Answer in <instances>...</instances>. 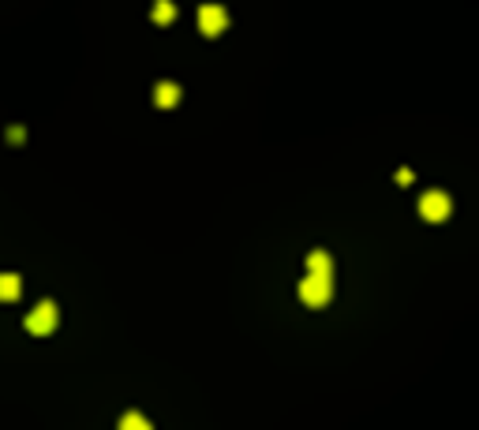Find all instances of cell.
<instances>
[{"mask_svg":"<svg viewBox=\"0 0 479 430\" xmlns=\"http://www.w3.org/2000/svg\"><path fill=\"white\" fill-rule=\"evenodd\" d=\"M300 299L307 307H326L329 299H334V277H315V273H307L300 285Z\"/></svg>","mask_w":479,"mask_h":430,"instance_id":"1","label":"cell"},{"mask_svg":"<svg viewBox=\"0 0 479 430\" xmlns=\"http://www.w3.org/2000/svg\"><path fill=\"white\" fill-rule=\"evenodd\" d=\"M449 214H453V203H449L446 191H427V195L419 198V217L423 221L438 225V221H446Z\"/></svg>","mask_w":479,"mask_h":430,"instance_id":"2","label":"cell"},{"mask_svg":"<svg viewBox=\"0 0 479 430\" xmlns=\"http://www.w3.org/2000/svg\"><path fill=\"white\" fill-rule=\"evenodd\" d=\"M57 322H60V310H57V303H49V299H45V303H38V307L30 310V315H26V329H30L34 337L53 333V329H57Z\"/></svg>","mask_w":479,"mask_h":430,"instance_id":"3","label":"cell"},{"mask_svg":"<svg viewBox=\"0 0 479 430\" xmlns=\"http://www.w3.org/2000/svg\"><path fill=\"white\" fill-rule=\"evenodd\" d=\"M225 26H228V12L221 4H202L199 8V30L206 34V38H217Z\"/></svg>","mask_w":479,"mask_h":430,"instance_id":"4","label":"cell"},{"mask_svg":"<svg viewBox=\"0 0 479 430\" xmlns=\"http://www.w3.org/2000/svg\"><path fill=\"white\" fill-rule=\"evenodd\" d=\"M154 102H158L161 109H177L180 105V86L177 82H161V86L154 90Z\"/></svg>","mask_w":479,"mask_h":430,"instance_id":"5","label":"cell"},{"mask_svg":"<svg viewBox=\"0 0 479 430\" xmlns=\"http://www.w3.org/2000/svg\"><path fill=\"white\" fill-rule=\"evenodd\" d=\"M307 270L315 273V277H334V259H329L326 251H311V259H307Z\"/></svg>","mask_w":479,"mask_h":430,"instance_id":"6","label":"cell"},{"mask_svg":"<svg viewBox=\"0 0 479 430\" xmlns=\"http://www.w3.org/2000/svg\"><path fill=\"white\" fill-rule=\"evenodd\" d=\"M19 292H23V281L15 277V273H0V303L19 299Z\"/></svg>","mask_w":479,"mask_h":430,"instance_id":"7","label":"cell"},{"mask_svg":"<svg viewBox=\"0 0 479 430\" xmlns=\"http://www.w3.org/2000/svg\"><path fill=\"white\" fill-rule=\"evenodd\" d=\"M116 430H154V427H150V419H146V415H139V411H127V415L120 419Z\"/></svg>","mask_w":479,"mask_h":430,"instance_id":"8","label":"cell"},{"mask_svg":"<svg viewBox=\"0 0 479 430\" xmlns=\"http://www.w3.org/2000/svg\"><path fill=\"white\" fill-rule=\"evenodd\" d=\"M177 19V4H172V0H158V4H154V23H172Z\"/></svg>","mask_w":479,"mask_h":430,"instance_id":"9","label":"cell"}]
</instances>
